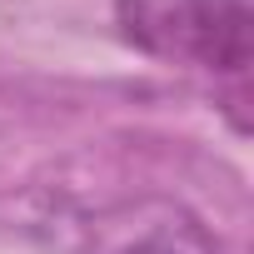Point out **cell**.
Listing matches in <instances>:
<instances>
[{
	"label": "cell",
	"instance_id": "1",
	"mask_svg": "<svg viewBox=\"0 0 254 254\" xmlns=\"http://www.w3.org/2000/svg\"><path fill=\"white\" fill-rule=\"evenodd\" d=\"M115 25L135 50L170 65L244 75L254 60L249 0H115Z\"/></svg>",
	"mask_w": 254,
	"mask_h": 254
}]
</instances>
